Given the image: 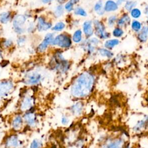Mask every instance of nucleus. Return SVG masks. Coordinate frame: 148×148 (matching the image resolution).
Returning a JSON list of instances; mask_svg holds the SVG:
<instances>
[{
    "instance_id": "obj_1",
    "label": "nucleus",
    "mask_w": 148,
    "mask_h": 148,
    "mask_svg": "<svg viewBox=\"0 0 148 148\" xmlns=\"http://www.w3.org/2000/svg\"><path fill=\"white\" fill-rule=\"evenodd\" d=\"M81 120H75L65 127L62 139V148H87L88 134Z\"/></svg>"
},
{
    "instance_id": "obj_2",
    "label": "nucleus",
    "mask_w": 148,
    "mask_h": 148,
    "mask_svg": "<svg viewBox=\"0 0 148 148\" xmlns=\"http://www.w3.org/2000/svg\"><path fill=\"white\" fill-rule=\"evenodd\" d=\"M95 83L94 75L83 72L73 80L69 88V93L74 101H86L92 94Z\"/></svg>"
},
{
    "instance_id": "obj_3",
    "label": "nucleus",
    "mask_w": 148,
    "mask_h": 148,
    "mask_svg": "<svg viewBox=\"0 0 148 148\" xmlns=\"http://www.w3.org/2000/svg\"><path fill=\"white\" fill-rule=\"evenodd\" d=\"M130 142L126 134L121 131H111L101 135L94 148H125Z\"/></svg>"
},
{
    "instance_id": "obj_4",
    "label": "nucleus",
    "mask_w": 148,
    "mask_h": 148,
    "mask_svg": "<svg viewBox=\"0 0 148 148\" xmlns=\"http://www.w3.org/2000/svg\"><path fill=\"white\" fill-rule=\"evenodd\" d=\"M129 131L136 136L148 135V113L136 116L128 123Z\"/></svg>"
},
{
    "instance_id": "obj_5",
    "label": "nucleus",
    "mask_w": 148,
    "mask_h": 148,
    "mask_svg": "<svg viewBox=\"0 0 148 148\" xmlns=\"http://www.w3.org/2000/svg\"><path fill=\"white\" fill-rule=\"evenodd\" d=\"M35 106V98L29 92H24L18 102V112L24 113L34 109Z\"/></svg>"
},
{
    "instance_id": "obj_6",
    "label": "nucleus",
    "mask_w": 148,
    "mask_h": 148,
    "mask_svg": "<svg viewBox=\"0 0 148 148\" xmlns=\"http://www.w3.org/2000/svg\"><path fill=\"white\" fill-rule=\"evenodd\" d=\"M67 113L71 117H74L75 120L81 119L86 113L85 101H74V102L68 108Z\"/></svg>"
},
{
    "instance_id": "obj_7",
    "label": "nucleus",
    "mask_w": 148,
    "mask_h": 148,
    "mask_svg": "<svg viewBox=\"0 0 148 148\" xmlns=\"http://www.w3.org/2000/svg\"><path fill=\"white\" fill-rule=\"evenodd\" d=\"M22 114L25 128L29 130H34L37 128L39 124V119L35 109Z\"/></svg>"
},
{
    "instance_id": "obj_8",
    "label": "nucleus",
    "mask_w": 148,
    "mask_h": 148,
    "mask_svg": "<svg viewBox=\"0 0 148 148\" xmlns=\"http://www.w3.org/2000/svg\"><path fill=\"white\" fill-rule=\"evenodd\" d=\"M24 141L18 133L13 132L9 134L3 140V148H22Z\"/></svg>"
},
{
    "instance_id": "obj_9",
    "label": "nucleus",
    "mask_w": 148,
    "mask_h": 148,
    "mask_svg": "<svg viewBox=\"0 0 148 148\" xmlns=\"http://www.w3.org/2000/svg\"><path fill=\"white\" fill-rule=\"evenodd\" d=\"M10 127L12 131L14 133H20L25 128L22 113H16L12 117Z\"/></svg>"
},
{
    "instance_id": "obj_10",
    "label": "nucleus",
    "mask_w": 148,
    "mask_h": 148,
    "mask_svg": "<svg viewBox=\"0 0 148 148\" xmlns=\"http://www.w3.org/2000/svg\"><path fill=\"white\" fill-rule=\"evenodd\" d=\"M72 38L68 34H61L54 36L51 45L57 46L62 49H68L72 45Z\"/></svg>"
},
{
    "instance_id": "obj_11",
    "label": "nucleus",
    "mask_w": 148,
    "mask_h": 148,
    "mask_svg": "<svg viewBox=\"0 0 148 148\" xmlns=\"http://www.w3.org/2000/svg\"><path fill=\"white\" fill-rule=\"evenodd\" d=\"M54 58V68L57 71L63 73L68 70L69 68V62L63 57L61 53H56Z\"/></svg>"
},
{
    "instance_id": "obj_12",
    "label": "nucleus",
    "mask_w": 148,
    "mask_h": 148,
    "mask_svg": "<svg viewBox=\"0 0 148 148\" xmlns=\"http://www.w3.org/2000/svg\"><path fill=\"white\" fill-rule=\"evenodd\" d=\"M43 79V76L39 72L32 71L28 72L24 77L23 82L28 86H36L40 83Z\"/></svg>"
},
{
    "instance_id": "obj_13",
    "label": "nucleus",
    "mask_w": 148,
    "mask_h": 148,
    "mask_svg": "<svg viewBox=\"0 0 148 148\" xmlns=\"http://www.w3.org/2000/svg\"><path fill=\"white\" fill-rule=\"evenodd\" d=\"M14 85L10 80L0 81V100L8 98L13 91Z\"/></svg>"
},
{
    "instance_id": "obj_14",
    "label": "nucleus",
    "mask_w": 148,
    "mask_h": 148,
    "mask_svg": "<svg viewBox=\"0 0 148 148\" xmlns=\"http://www.w3.org/2000/svg\"><path fill=\"white\" fill-rule=\"evenodd\" d=\"M92 23L94 34L98 38L106 39L109 37V33L106 31L105 27L102 22L98 20H95Z\"/></svg>"
},
{
    "instance_id": "obj_15",
    "label": "nucleus",
    "mask_w": 148,
    "mask_h": 148,
    "mask_svg": "<svg viewBox=\"0 0 148 148\" xmlns=\"http://www.w3.org/2000/svg\"><path fill=\"white\" fill-rule=\"evenodd\" d=\"M27 17L25 15L18 14L16 16L13 21V28L15 32L18 34H21L25 31V23L26 21Z\"/></svg>"
},
{
    "instance_id": "obj_16",
    "label": "nucleus",
    "mask_w": 148,
    "mask_h": 148,
    "mask_svg": "<svg viewBox=\"0 0 148 148\" xmlns=\"http://www.w3.org/2000/svg\"><path fill=\"white\" fill-rule=\"evenodd\" d=\"M54 38V34L53 33H48L45 36L43 41L38 46V51L40 53H42L45 51L49 45H51L52 41Z\"/></svg>"
},
{
    "instance_id": "obj_17",
    "label": "nucleus",
    "mask_w": 148,
    "mask_h": 148,
    "mask_svg": "<svg viewBox=\"0 0 148 148\" xmlns=\"http://www.w3.org/2000/svg\"><path fill=\"white\" fill-rule=\"evenodd\" d=\"M85 43V47L86 51L88 54H91L94 53L95 50L96 46L98 45L100 41L97 38H91L87 39Z\"/></svg>"
},
{
    "instance_id": "obj_18",
    "label": "nucleus",
    "mask_w": 148,
    "mask_h": 148,
    "mask_svg": "<svg viewBox=\"0 0 148 148\" xmlns=\"http://www.w3.org/2000/svg\"><path fill=\"white\" fill-rule=\"evenodd\" d=\"M36 28L39 31H45L52 28V24L50 22L46 21L43 17L40 16L38 18Z\"/></svg>"
},
{
    "instance_id": "obj_19",
    "label": "nucleus",
    "mask_w": 148,
    "mask_h": 148,
    "mask_svg": "<svg viewBox=\"0 0 148 148\" xmlns=\"http://www.w3.org/2000/svg\"><path fill=\"white\" fill-rule=\"evenodd\" d=\"M83 32L87 38H90L94 33L93 23L91 20L85 21L82 25Z\"/></svg>"
},
{
    "instance_id": "obj_20",
    "label": "nucleus",
    "mask_w": 148,
    "mask_h": 148,
    "mask_svg": "<svg viewBox=\"0 0 148 148\" xmlns=\"http://www.w3.org/2000/svg\"><path fill=\"white\" fill-rule=\"evenodd\" d=\"M119 8V6L117 3L113 0H108L105 3L103 9L105 12H112L116 11Z\"/></svg>"
},
{
    "instance_id": "obj_21",
    "label": "nucleus",
    "mask_w": 148,
    "mask_h": 148,
    "mask_svg": "<svg viewBox=\"0 0 148 148\" xmlns=\"http://www.w3.org/2000/svg\"><path fill=\"white\" fill-rule=\"evenodd\" d=\"M131 22V18L127 13L123 14L119 18H117V24L119 27H123L128 25Z\"/></svg>"
},
{
    "instance_id": "obj_22",
    "label": "nucleus",
    "mask_w": 148,
    "mask_h": 148,
    "mask_svg": "<svg viewBox=\"0 0 148 148\" xmlns=\"http://www.w3.org/2000/svg\"><path fill=\"white\" fill-rule=\"evenodd\" d=\"M119 43H120V41L117 38L110 39L106 40L105 42L104 46H105V48L108 50H111L113 49L115 46H117L119 44Z\"/></svg>"
},
{
    "instance_id": "obj_23",
    "label": "nucleus",
    "mask_w": 148,
    "mask_h": 148,
    "mask_svg": "<svg viewBox=\"0 0 148 148\" xmlns=\"http://www.w3.org/2000/svg\"><path fill=\"white\" fill-rule=\"evenodd\" d=\"M60 121L61 124L64 127H68L72 123V121L71 120V116L68 113L62 114L60 117Z\"/></svg>"
},
{
    "instance_id": "obj_24",
    "label": "nucleus",
    "mask_w": 148,
    "mask_h": 148,
    "mask_svg": "<svg viewBox=\"0 0 148 148\" xmlns=\"http://www.w3.org/2000/svg\"><path fill=\"white\" fill-rule=\"evenodd\" d=\"M94 11L99 16H102L105 13V10L103 6V3L101 1H97L94 6Z\"/></svg>"
},
{
    "instance_id": "obj_25",
    "label": "nucleus",
    "mask_w": 148,
    "mask_h": 148,
    "mask_svg": "<svg viewBox=\"0 0 148 148\" xmlns=\"http://www.w3.org/2000/svg\"><path fill=\"white\" fill-rule=\"evenodd\" d=\"M83 38V32L81 29L76 30L72 35V40L75 43H79L82 42Z\"/></svg>"
},
{
    "instance_id": "obj_26",
    "label": "nucleus",
    "mask_w": 148,
    "mask_h": 148,
    "mask_svg": "<svg viewBox=\"0 0 148 148\" xmlns=\"http://www.w3.org/2000/svg\"><path fill=\"white\" fill-rule=\"evenodd\" d=\"M43 143L41 139L34 138L29 143V148H43Z\"/></svg>"
},
{
    "instance_id": "obj_27",
    "label": "nucleus",
    "mask_w": 148,
    "mask_h": 148,
    "mask_svg": "<svg viewBox=\"0 0 148 148\" xmlns=\"http://www.w3.org/2000/svg\"><path fill=\"white\" fill-rule=\"evenodd\" d=\"M99 54L103 57H106L107 58H111L113 56V53L106 48H99L98 50Z\"/></svg>"
},
{
    "instance_id": "obj_28",
    "label": "nucleus",
    "mask_w": 148,
    "mask_h": 148,
    "mask_svg": "<svg viewBox=\"0 0 148 148\" xmlns=\"http://www.w3.org/2000/svg\"><path fill=\"white\" fill-rule=\"evenodd\" d=\"M11 18V13L9 12H4L0 13V23L6 24Z\"/></svg>"
},
{
    "instance_id": "obj_29",
    "label": "nucleus",
    "mask_w": 148,
    "mask_h": 148,
    "mask_svg": "<svg viewBox=\"0 0 148 148\" xmlns=\"http://www.w3.org/2000/svg\"><path fill=\"white\" fill-rule=\"evenodd\" d=\"M131 27L134 32H139L142 28V23L138 20H134L131 23Z\"/></svg>"
},
{
    "instance_id": "obj_30",
    "label": "nucleus",
    "mask_w": 148,
    "mask_h": 148,
    "mask_svg": "<svg viewBox=\"0 0 148 148\" xmlns=\"http://www.w3.org/2000/svg\"><path fill=\"white\" fill-rule=\"evenodd\" d=\"M64 13V8L61 4L57 5L54 10V15L56 17H61Z\"/></svg>"
},
{
    "instance_id": "obj_31",
    "label": "nucleus",
    "mask_w": 148,
    "mask_h": 148,
    "mask_svg": "<svg viewBox=\"0 0 148 148\" xmlns=\"http://www.w3.org/2000/svg\"><path fill=\"white\" fill-rule=\"evenodd\" d=\"M74 14L76 16H79L81 17H86L87 12L82 7L77 6L73 9Z\"/></svg>"
},
{
    "instance_id": "obj_32",
    "label": "nucleus",
    "mask_w": 148,
    "mask_h": 148,
    "mask_svg": "<svg viewBox=\"0 0 148 148\" xmlns=\"http://www.w3.org/2000/svg\"><path fill=\"white\" fill-rule=\"evenodd\" d=\"M141 10L137 8H134L130 11V16L132 18L134 19L139 18L141 16Z\"/></svg>"
},
{
    "instance_id": "obj_33",
    "label": "nucleus",
    "mask_w": 148,
    "mask_h": 148,
    "mask_svg": "<svg viewBox=\"0 0 148 148\" xmlns=\"http://www.w3.org/2000/svg\"><path fill=\"white\" fill-rule=\"evenodd\" d=\"M65 27V24L62 21H59L51 29L53 31L56 32H59L62 31Z\"/></svg>"
},
{
    "instance_id": "obj_34",
    "label": "nucleus",
    "mask_w": 148,
    "mask_h": 148,
    "mask_svg": "<svg viewBox=\"0 0 148 148\" xmlns=\"http://www.w3.org/2000/svg\"><path fill=\"white\" fill-rule=\"evenodd\" d=\"M137 3L135 1L128 0L126 1L124 5V8L127 11H131L136 5Z\"/></svg>"
},
{
    "instance_id": "obj_35",
    "label": "nucleus",
    "mask_w": 148,
    "mask_h": 148,
    "mask_svg": "<svg viewBox=\"0 0 148 148\" xmlns=\"http://www.w3.org/2000/svg\"><path fill=\"white\" fill-rule=\"evenodd\" d=\"M124 34V31L119 27L114 28L112 31V35L116 38H120Z\"/></svg>"
},
{
    "instance_id": "obj_36",
    "label": "nucleus",
    "mask_w": 148,
    "mask_h": 148,
    "mask_svg": "<svg viewBox=\"0 0 148 148\" xmlns=\"http://www.w3.org/2000/svg\"><path fill=\"white\" fill-rule=\"evenodd\" d=\"M117 17L116 15H112L108 18V24L110 27H113L116 23H117Z\"/></svg>"
},
{
    "instance_id": "obj_37",
    "label": "nucleus",
    "mask_w": 148,
    "mask_h": 148,
    "mask_svg": "<svg viewBox=\"0 0 148 148\" xmlns=\"http://www.w3.org/2000/svg\"><path fill=\"white\" fill-rule=\"evenodd\" d=\"M64 9L68 12H72V10H73L74 8H73V5L69 1L68 2H66V3L65 4L64 6Z\"/></svg>"
},
{
    "instance_id": "obj_38",
    "label": "nucleus",
    "mask_w": 148,
    "mask_h": 148,
    "mask_svg": "<svg viewBox=\"0 0 148 148\" xmlns=\"http://www.w3.org/2000/svg\"><path fill=\"white\" fill-rule=\"evenodd\" d=\"M13 44L12 40L10 39H6L3 42V45L6 47H10Z\"/></svg>"
},
{
    "instance_id": "obj_39",
    "label": "nucleus",
    "mask_w": 148,
    "mask_h": 148,
    "mask_svg": "<svg viewBox=\"0 0 148 148\" xmlns=\"http://www.w3.org/2000/svg\"><path fill=\"white\" fill-rule=\"evenodd\" d=\"M17 44L18 45H23V43H25V37L24 36H20L18 39H17Z\"/></svg>"
},
{
    "instance_id": "obj_40",
    "label": "nucleus",
    "mask_w": 148,
    "mask_h": 148,
    "mask_svg": "<svg viewBox=\"0 0 148 148\" xmlns=\"http://www.w3.org/2000/svg\"><path fill=\"white\" fill-rule=\"evenodd\" d=\"M141 29L143 30V31L146 34V35H147V37H148V25L143 26V27Z\"/></svg>"
},
{
    "instance_id": "obj_41",
    "label": "nucleus",
    "mask_w": 148,
    "mask_h": 148,
    "mask_svg": "<svg viewBox=\"0 0 148 148\" xmlns=\"http://www.w3.org/2000/svg\"><path fill=\"white\" fill-rule=\"evenodd\" d=\"M125 1H126L125 0H117V1H116V2L117 3V4L118 6H119V5H121L123 3H124V2H125Z\"/></svg>"
},
{
    "instance_id": "obj_42",
    "label": "nucleus",
    "mask_w": 148,
    "mask_h": 148,
    "mask_svg": "<svg viewBox=\"0 0 148 148\" xmlns=\"http://www.w3.org/2000/svg\"><path fill=\"white\" fill-rule=\"evenodd\" d=\"M52 1H53V0H41V2H42L43 3L47 4V3H50Z\"/></svg>"
},
{
    "instance_id": "obj_43",
    "label": "nucleus",
    "mask_w": 148,
    "mask_h": 148,
    "mask_svg": "<svg viewBox=\"0 0 148 148\" xmlns=\"http://www.w3.org/2000/svg\"><path fill=\"white\" fill-rule=\"evenodd\" d=\"M69 1L74 5L80 1V0H69Z\"/></svg>"
},
{
    "instance_id": "obj_44",
    "label": "nucleus",
    "mask_w": 148,
    "mask_h": 148,
    "mask_svg": "<svg viewBox=\"0 0 148 148\" xmlns=\"http://www.w3.org/2000/svg\"><path fill=\"white\" fill-rule=\"evenodd\" d=\"M144 12H145V13H146V14H147V13H148V5L146 6H145Z\"/></svg>"
},
{
    "instance_id": "obj_45",
    "label": "nucleus",
    "mask_w": 148,
    "mask_h": 148,
    "mask_svg": "<svg viewBox=\"0 0 148 148\" xmlns=\"http://www.w3.org/2000/svg\"><path fill=\"white\" fill-rule=\"evenodd\" d=\"M66 0H57V1L60 3H64Z\"/></svg>"
},
{
    "instance_id": "obj_46",
    "label": "nucleus",
    "mask_w": 148,
    "mask_h": 148,
    "mask_svg": "<svg viewBox=\"0 0 148 148\" xmlns=\"http://www.w3.org/2000/svg\"><path fill=\"white\" fill-rule=\"evenodd\" d=\"M145 101H146V106H147V107L148 108V95H147V97H146V98H145Z\"/></svg>"
},
{
    "instance_id": "obj_47",
    "label": "nucleus",
    "mask_w": 148,
    "mask_h": 148,
    "mask_svg": "<svg viewBox=\"0 0 148 148\" xmlns=\"http://www.w3.org/2000/svg\"><path fill=\"white\" fill-rule=\"evenodd\" d=\"M147 14V21H148V13Z\"/></svg>"
}]
</instances>
